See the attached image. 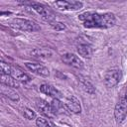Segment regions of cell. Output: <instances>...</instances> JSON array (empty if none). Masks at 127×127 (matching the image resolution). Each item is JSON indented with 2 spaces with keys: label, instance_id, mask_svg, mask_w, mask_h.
Instances as JSON below:
<instances>
[{
  "label": "cell",
  "instance_id": "277c9868",
  "mask_svg": "<svg viewBox=\"0 0 127 127\" xmlns=\"http://www.w3.org/2000/svg\"><path fill=\"white\" fill-rule=\"evenodd\" d=\"M122 78V72L119 68L113 67L106 71L104 76V84L108 88H112L116 86Z\"/></svg>",
  "mask_w": 127,
  "mask_h": 127
},
{
  "label": "cell",
  "instance_id": "6da1fadb",
  "mask_svg": "<svg viewBox=\"0 0 127 127\" xmlns=\"http://www.w3.org/2000/svg\"><path fill=\"white\" fill-rule=\"evenodd\" d=\"M78 20L82 23L83 27L92 29L111 28L116 24V17L113 13H98V12H84L78 16Z\"/></svg>",
  "mask_w": 127,
  "mask_h": 127
},
{
  "label": "cell",
  "instance_id": "9a60e30c",
  "mask_svg": "<svg viewBox=\"0 0 127 127\" xmlns=\"http://www.w3.org/2000/svg\"><path fill=\"white\" fill-rule=\"evenodd\" d=\"M31 55L37 59H48L53 56V52L49 49H35L31 52Z\"/></svg>",
  "mask_w": 127,
  "mask_h": 127
},
{
  "label": "cell",
  "instance_id": "ffe728a7",
  "mask_svg": "<svg viewBox=\"0 0 127 127\" xmlns=\"http://www.w3.org/2000/svg\"><path fill=\"white\" fill-rule=\"evenodd\" d=\"M36 125L38 127H52L51 122H49L47 119H45L43 117H38L36 119Z\"/></svg>",
  "mask_w": 127,
  "mask_h": 127
},
{
  "label": "cell",
  "instance_id": "30bf717a",
  "mask_svg": "<svg viewBox=\"0 0 127 127\" xmlns=\"http://www.w3.org/2000/svg\"><path fill=\"white\" fill-rule=\"evenodd\" d=\"M36 107L41 112V114H43L46 117L52 118L53 116H55L51 108V103H48L44 99H41V98L36 99Z\"/></svg>",
  "mask_w": 127,
  "mask_h": 127
},
{
  "label": "cell",
  "instance_id": "8fae6325",
  "mask_svg": "<svg viewBox=\"0 0 127 127\" xmlns=\"http://www.w3.org/2000/svg\"><path fill=\"white\" fill-rule=\"evenodd\" d=\"M65 107L67 108V110L71 113H74V114H78L81 112V106H80V103L78 101V99L75 97V96H69L65 99Z\"/></svg>",
  "mask_w": 127,
  "mask_h": 127
},
{
  "label": "cell",
  "instance_id": "d6986e66",
  "mask_svg": "<svg viewBox=\"0 0 127 127\" xmlns=\"http://www.w3.org/2000/svg\"><path fill=\"white\" fill-rule=\"evenodd\" d=\"M50 25H51V27L54 29V30H56V31H64V29H65V25L64 24V23H62V22H58V21H53V22H50Z\"/></svg>",
  "mask_w": 127,
  "mask_h": 127
},
{
  "label": "cell",
  "instance_id": "603a6c76",
  "mask_svg": "<svg viewBox=\"0 0 127 127\" xmlns=\"http://www.w3.org/2000/svg\"><path fill=\"white\" fill-rule=\"evenodd\" d=\"M51 125H52V127H59V126H57L56 124H54V123H52V122H51Z\"/></svg>",
  "mask_w": 127,
  "mask_h": 127
},
{
  "label": "cell",
  "instance_id": "7c38bea8",
  "mask_svg": "<svg viewBox=\"0 0 127 127\" xmlns=\"http://www.w3.org/2000/svg\"><path fill=\"white\" fill-rule=\"evenodd\" d=\"M10 75H12L18 82H22V83H27L31 80L30 76L25 73L21 68H19L18 66H13L11 67V72Z\"/></svg>",
  "mask_w": 127,
  "mask_h": 127
},
{
  "label": "cell",
  "instance_id": "4fadbf2b",
  "mask_svg": "<svg viewBox=\"0 0 127 127\" xmlns=\"http://www.w3.org/2000/svg\"><path fill=\"white\" fill-rule=\"evenodd\" d=\"M40 91L44 94H47V95L53 97V98H58L59 99L63 96L60 90H58L53 85H50V84H47V83H43L40 86Z\"/></svg>",
  "mask_w": 127,
  "mask_h": 127
},
{
  "label": "cell",
  "instance_id": "e0dca14e",
  "mask_svg": "<svg viewBox=\"0 0 127 127\" xmlns=\"http://www.w3.org/2000/svg\"><path fill=\"white\" fill-rule=\"evenodd\" d=\"M1 92L3 95H5L6 97H8L9 99L13 100V101H18L19 100V95L18 93L14 90V88L9 87L7 85L2 84V88H1Z\"/></svg>",
  "mask_w": 127,
  "mask_h": 127
},
{
  "label": "cell",
  "instance_id": "52a82bcc",
  "mask_svg": "<svg viewBox=\"0 0 127 127\" xmlns=\"http://www.w3.org/2000/svg\"><path fill=\"white\" fill-rule=\"evenodd\" d=\"M76 48H77L76 50H77V53L79 54V56H81L85 59L91 58V56L93 54V49L89 43H87L86 41L80 40V41H78Z\"/></svg>",
  "mask_w": 127,
  "mask_h": 127
},
{
  "label": "cell",
  "instance_id": "44dd1931",
  "mask_svg": "<svg viewBox=\"0 0 127 127\" xmlns=\"http://www.w3.org/2000/svg\"><path fill=\"white\" fill-rule=\"evenodd\" d=\"M23 115L28 120H32V119H35L36 118V113L32 109H30V108H25L24 109V112H23Z\"/></svg>",
  "mask_w": 127,
  "mask_h": 127
},
{
  "label": "cell",
  "instance_id": "3957f363",
  "mask_svg": "<svg viewBox=\"0 0 127 127\" xmlns=\"http://www.w3.org/2000/svg\"><path fill=\"white\" fill-rule=\"evenodd\" d=\"M23 4H28L30 5L39 15H41L45 20L49 21V22H53L56 20V15L55 13L47 6H45L44 4L38 3V2H28V3H23Z\"/></svg>",
  "mask_w": 127,
  "mask_h": 127
},
{
  "label": "cell",
  "instance_id": "5bb4252c",
  "mask_svg": "<svg viewBox=\"0 0 127 127\" xmlns=\"http://www.w3.org/2000/svg\"><path fill=\"white\" fill-rule=\"evenodd\" d=\"M51 108L54 113V115H60V114H65L67 108L65 107V104H64L60 99L54 98L51 102Z\"/></svg>",
  "mask_w": 127,
  "mask_h": 127
},
{
  "label": "cell",
  "instance_id": "5b68a950",
  "mask_svg": "<svg viewBox=\"0 0 127 127\" xmlns=\"http://www.w3.org/2000/svg\"><path fill=\"white\" fill-rule=\"evenodd\" d=\"M127 116V101L125 98H121L114 108V118L117 123H122Z\"/></svg>",
  "mask_w": 127,
  "mask_h": 127
},
{
  "label": "cell",
  "instance_id": "cb8c5ba5",
  "mask_svg": "<svg viewBox=\"0 0 127 127\" xmlns=\"http://www.w3.org/2000/svg\"><path fill=\"white\" fill-rule=\"evenodd\" d=\"M125 99H126V101H127V90H126V93H125V97H124Z\"/></svg>",
  "mask_w": 127,
  "mask_h": 127
},
{
  "label": "cell",
  "instance_id": "8992f818",
  "mask_svg": "<svg viewBox=\"0 0 127 127\" xmlns=\"http://www.w3.org/2000/svg\"><path fill=\"white\" fill-rule=\"evenodd\" d=\"M62 61L71 66V67H74V68H77V69H81L83 67V63L82 61L77 57L75 56L74 54H71V53H66V54H64L62 56Z\"/></svg>",
  "mask_w": 127,
  "mask_h": 127
},
{
  "label": "cell",
  "instance_id": "ac0fdd59",
  "mask_svg": "<svg viewBox=\"0 0 127 127\" xmlns=\"http://www.w3.org/2000/svg\"><path fill=\"white\" fill-rule=\"evenodd\" d=\"M78 81H79V84H80V86L82 87V89H83L84 91H86V92L89 93V94L95 93V88H94V86H93V85L91 84V82H89L87 79L83 78L82 76H79Z\"/></svg>",
  "mask_w": 127,
  "mask_h": 127
},
{
  "label": "cell",
  "instance_id": "2e32d148",
  "mask_svg": "<svg viewBox=\"0 0 127 127\" xmlns=\"http://www.w3.org/2000/svg\"><path fill=\"white\" fill-rule=\"evenodd\" d=\"M1 83L4 85H7L12 88H18L19 87V82L10 74H4L1 73Z\"/></svg>",
  "mask_w": 127,
  "mask_h": 127
},
{
  "label": "cell",
  "instance_id": "ba28073f",
  "mask_svg": "<svg viewBox=\"0 0 127 127\" xmlns=\"http://www.w3.org/2000/svg\"><path fill=\"white\" fill-rule=\"evenodd\" d=\"M25 65L29 70H31L32 72H34L36 74H39V75L45 76V77L50 75V71H49L48 67H46L45 65H43L41 64H38V63H26Z\"/></svg>",
  "mask_w": 127,
  "mask_h": 127
},
{
  "label": "cell",
  "instance_id": "9c48e42d",
  "mask_svg": "<svg viewBox=\"0 0 127 127\" xmlns=\"http://www.w3.org/2000/svg\"><path fill=\"white\" fill-rule=\"evenodd\" d=\"M55 4L62 10H71V11L78 10L83 6V3L80 1H66V0L56 1Z\"/></svg>",
  "mask_w": 127,
  "mask_h": 127
},
{
  "label": "cell",
  "instance_id": "7a4b0ae2",
  "mask_svg": "<svg viewBox=\"0 0 127 127\" xmlns=\"http://www.w3.org/2000/svg\"><path fill=\"white\" fill-rule=\"evenodd\" d=\"M10 25L16 29H19L21 31L25 32H37L41 30L40 26L35 23L32 20L29 19H23V18H14L11 20Z\"/></svg>",
  "mask_w": 127,
  "mask_h": 127
},
{
  "label": "cell",
  "instance_id": "7402d4cb",
  "mask_svg": "<svg viewBox=\"0 0 127 127\" xmlns=\"http://www.w3.org/2000/svg\"><path fill=\"white\" fill-rule=\"evenodd\" d=\"M11 67L12 65L4 63V62H1L0 64V68H1V73H4V74H10L11 72Z\"/></svg>",
  "mask_w": 127,
  "mask_h": 127
}]
</instances>
